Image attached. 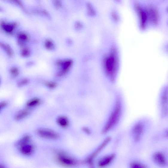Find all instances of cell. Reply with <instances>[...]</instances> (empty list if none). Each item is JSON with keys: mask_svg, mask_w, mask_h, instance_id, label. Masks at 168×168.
Wrapping results in <instances>:
<instances>
[{"mask_svg": "<svg viewBox=\"0 0 168 168\" xmlns=\"http://www.w3.org/2000/svg\"><path fill=\"white\" fill-rule=\"evenodd\" d=\"M15 146L19 153L25 157H30L34 153L36 146L28 135L23 136L16 142Z\"/></svg>", "mask_w": 168, "mask_h": 168, "instance_id": "6da1fadb", "label": "cell"}, {"mask_svg": "<svg viewBox=\"0 0 168 168\" xmlns=\"http://www.w3.org/2000/svg\"><path fill=\"white\" fill-rule=\"evenodd\" d=\"M104 66L107 75L110 81L114 82L118 69V63L114 54L112 53L106 57L104 62Z\"/></svg>", "mask_w": 168, "mask_h": 168, "instance_id": "7a4b0ae2", "label": "cell"}, {"mask_svg": "<svg viewBox=\"0 0 168 168\" xmlns=\"http://www.w3.org/2000/svg\"><path fill=\"white\" fill-rule=\"evenodd\" d=\"M122 103L120 100L117 101L109 120L103 130V133L106 134L112 130L119 122L122 113Z\"/></svg>", "mask_w": 168, "mask_h": 168, "instance_id": "3957f363", "label": "cell"}, {"mask_svg": "<svg viewBox=\"0 0 168 168\" xmlns=\"http://www.w3.org/2000/svg\"><path fill=\"white\" fill-rule=\"evenodd\" d=\"M56 159L60 165L70 168L76 166L78 162L76 158L65 151L60 150L56 153Z\"/></svg>", "mask_w": 168, "mask_h": 168, "instance_id": "277c9868", "label": "cell"}, {"mask_svg": "<svg viewBox=\"0 0 168 168\" xmlns=\"http://www.w3.org/2000/svg\"><path fill=\"white\" fill-rule=\"evenodd\" d=\"M36 133L40 137L47 139L56 140L58 139L59 137L58 133L48 129H39L37 130Z\"/></svg>", "mask_w": 168, "mask_h": 168, "instance_id": "5b68a950", "label": "cell"}, {"mask_svg": "<svg viewBox=\"0 0 168 168\" xmlns=\"http://www.w3.org/2000/svg\"><path fill=\"white\" fill-rule=\"evenodd\" d=\"M161 106L162 115L166 117L168 115V88H164L161 94Z\"/></svg>", "mask_w": 168, "mask_h": 168, "instance_id": "8992f818", "label": "cell"}, {"mask_svg": "<svg viewBox=\"0 0 168 168\" xmlns=\"http://www.w3.org/2000/svg\"><path fill=\"white\" fill-rule=\"evenodd\" d=\"M143 124L139 123L134 126L132 129V134L133 138L136 142H138L141 138L143 132Z\"/></svg>", "mask_w": 168, "mask_h": 168, "instance_id": "52a82bcc", "label": "cell"}, {"mask_svg": "<svg viewBox=\"0 0 168 168\" xmlns=\"http://www.w3.org/2000/svg\"><path fill=\"white\" fill-rule=\"evenodd\" d=\"M152 158L154 162L161 167H165L167 164V160L165 156L160 152H156L153 155Z\"/></svg>", "mask_w": 168, "mask_h": 168, "instance_id": "ba28073f", "label": "cell"}, {"mask_svg": "<svg viewBox=\"0 0 168 168\" xmlns=\"http://www.w3.org/2000/svg\"><path fill=\"white\" fill-rule=\"evenodd\" d=\"M115 157V155L112 154L102 158L98 161V167L100 168H103L108 166L112 162Z\"/></svg>", "mask_w": 168, "mask_h": 168, "instance_id": "9c48e42d", "label": "cell"}, {"mask_svg": "<svg viewBox=\"0 0 168 168\" xmlns=\"http://www.w3.org/2000/svg\"><path fill=\"white\" fill-rule=\"evenodd\" d=\"M58 63L59 65H62V69L58 73L57 75L61 77L64 75L68 72L72 65V62L71 60H65L64 62H59Z\"/></svg>", "mask_w": 168, "mask_h": 168, "instance_id": "30bf717a", "label": "cell"}, {"mask_svg": "<svg viewBox=\"0 0 168 168\" xmlns=\"http://www.w3.org/2000/svg\"><path fill=\"white\" fill-rule=\"evenodd\" d=\"M30 114V112L28 110L22 109L20 110L15 115V119L16 121L21 120L28 116Z\"/></svg>", "mask_w": 168, "mask_h": 168, "instance_id": "8fae6325", "label": "cell"}, {"mask_svg": "<svg viewBox=\"0 0 168 168\" xmlns=\"http://www.w3.org/2000/svg\"><path fill=\"white\" fill-rule=\"evenodd\" d=\"M1 26L3 30L8 33H12L15 27L14 23H6L5 22H2Z\"/></svg>", "mask_w": 168, "mask_h": 168, "instance_id": "7c38bea8", "label": "cell"}, {"mask_svg": "<svg viewBox=\"0 0 168 168\" xmlns=\"http://www.w3.org/2000/svg\"><path fill=\"white\" fill-rule=\"evenodd\" d=\"M56 122L59 126L63 128L68 127L69 124L68 119L65 116L58 117L56 119Z\"/></svg>", "mask_w": 168, "mask_h": 168, "instance_id": "4fadbf2b", "label": "cell"}, {"mask_svg": "<svg viewBox=\"0 0 168 168\" xmlns=\"http://www.w3.org/2000/svg\"><path fill=\"white\" fill-rule=\"evenodd\" d=\"M41 102V100L39 99L33 98L28 101L26 103V106L29 108H33L38 106Z\"/></svg>", "mask_w": 168, "mask_h": 168, "instance_id": "5bb4252c", "label": "cell"}, {"mask_svg": "<svg viewBox=\"0 0 168 168\" xmlns=\"http://www.w3.org/2000/svg\"><path fill=\"white\" fill-rule=\"evenodd\" d=\"M0 46L1 47L7 55L10 57H12L13 55V50L9 45L6 43L0 42Z\"/></svg>", "mask_w": 168, "mask_h": 168, "instance_id": "9a60e30c", "label": "cell"}, {"mask_svg": "<svg viewBox=\"0 0 168 168\" xmlns=\"http://www.w3.org/2000/svg\"><path fill=\"white\" fill-rule=\"evenodd\" d=\"M18 38L21 42H25L27 41L28 37L26 33L23 32L20 33L18 35Z\"/></svg>", "mask_w": 168, "mask_h": 168, "instance_id": "2e32d148", "label": "cell"}, {"mask_svg": "<svg viewBox=\"0 0 168 168\" xmlns=\"http://www.w3.org/2000/svg\"><path fill=\"white\" fill-rule=\"evenodd\" d=\"M10 73L11 75L13 77L16 78L19 75V70L16 67H14L11 68L10 70Z\"/></svg>", "mask_w": 168, "mask_h": 168, "instance_id": "e0dca14e", "label": "cell"}, {"mask_svg": "<svg viewBox=\"0 0 168 168\" xmlns=\"http://www.w3.org/2000/svg\"><path fill=\"white\" fill-rule=\"evenodd\" d=\"M130 168H146L143 164L139 163L133 162L131 164Z\"/></svg>", "mask_w": 168, "mask_h": 168, "instance_id": "ac0fdd59", "label": "cell"}, {"mask_svg": "<svg viewBox=\"0 0 168 168\" xmlns=\"http://www.w3.org/2000/svg\"><path fill=\"white\" fill-rule=\"evenodd\" d=\"M29 82L28 79L27 78H24L21 79L18 83V85L19 87H21L27 84Z\"/></svg>", "mask_w": 168, "mask_h": 168, "instance_id": "d6986e66", "label": "cell"}, {"mask_svg": "<svg viewBox=\"0 0 168 168\" xmlns=\"http://www.w3.org/2000/svg\"><path fill=\"white\" fill-rule=\"evenodd\" d=\"M30 54V50L28 48H23L21 50V55L23 57H27Z\"/></svg>", "mask_w": 168, "mask_h": 168, "instance_id": "ffe728a7", "label": "cell"}, {"mask_svg": "<svg viewBox=\"0 0 168 168\" xmlns=\"http://www.w3.org/2000/svg\"><path fill=\"white\" fill-rule=\"evenodd\" d=\"M45 45L47 48L48 49L52 50L54 48L53 43L50 40H47L45 42Z\"/></svg>", "mask_w": 168, "mask_h": 168, "instance_id": "44dd1931", "label": "cell"}, {"mask_svg": "<svg viewBox=\"0 0 168 168\" xmlns=\"http://www.w3.org/2000/svg\"><path fill=\"white\" fill-rule=\"evenodd\" d=\"M45 85L47 87L50 88H55L57 86L56 83L52 82H46L45 83Z\"/></svg>", "mask_w": 168, "mask_h": 168, "instance_id": "7402d4cb", "label": "cell"}, {"mask_svg": "<svg viewBox=\"0 0 168 168\" xmlns=\"http://www.w3.org/2000/svg\"><path fill=\"white\" fill-rule=\"evenodd\" d=\"M7 105L8 103L6 102L3 101L0 102V112L1 111L2 109L5 108Z\"/></svg>", "mask_w": 168, "mask_h": 168, "instance_id": "603a6c76", "label": "cell"}, {"mask_svg": "<svg viewBox=\"0 0 168 168\" xmlns=\"http://www.w3.org/2000/svg\"><path fill=\"white\" fill-rule=\"evenodd\" d=\"M83 130L85 131V132L87 133H89L90 132V130L88 129L87 128V127H84L83 129Z\"/></svg>", "mask_w": 168, "mask_h": 168, "instance_id": "cb8c5ba5", "label": "cell"}, {"mask_svg": "<svg viewBox=\"0 0 168 168\" xmlns=\"http://www.w3.org/2000/svg\"><path fill=\"white\" fill-rule=\"evenodd\" d=\"M0 168H7V167L2 164L0 163Z\"/></svg>", "mask_w": 168, "mask_h": 168, "instance_id": "d4e9b609", "label": "cell"}, {"mask_svg": "<svg viewBox=\"0 0 168 168\" xmlns=\"http://www.w3.org/2000/svg\"><path fill=\"white\" fill-rule=\"evenodd\" d=\"M1 79H0V83H1Z\"/></svg>", "mask_w": 168, "mask_h": 168, "instance_id": "484cf974", "label": "cell"}]
</instances>
